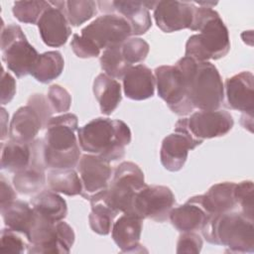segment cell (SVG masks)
Segmentation results:
<instances>
[{
  "label": "cell",
  "mask_w": 254,
  "mask_h": 254,
  "mask_svg": "<svg viewBox=\"0 0 254 254\" xmlns=\"http://www.w3.org/2000/svg\"><path fill=\"white\" fill-rule=\"evenodd\" d=\"M216 3L198 2L194 8L191 31H198L186 43L185 57L198 62H209L225 57L230 50L229 34L219 14L208 5Z\"/></svg>",
  "instance_id": "6da1fadb"
},
{
  "label": "cell",
  "mask_w": 254,
  "mask_h": 254,
  "mask_svg": "<svg viewBox=\"0 0 254 254\" xmlns=\"http://www.w3.org/2000/svg\"><path fill=\"white\" fill-rule=\"evenodd\" d=\"M181 71L188 97L193 108L217 110L224 100V85L216 66L210 62H198L190 57L175 64Z\"/></svg>",
  "instance_id": "7a4b0ae2"
},
{
  "label": "cell",
  "mask_w": 254,
  "mask_h": 254,
  "mask_svg": "<svg viewBox=\"0 0 254 254\" xmlns=\"http://www.w3.org/2000/svg\"><path fill=\"white\" fill-rule=\"evenodd\" d=\"M77 139L82 151L110 163L124 157L131 131L122 120L97 117L77 130Z\"/></svg>",
  "instance_id": "3957f363"
},
{
  "label": "cell",
  "mask_w": 254,
  "mask_h": 254,
  "mask_svg": "<svg viewBox=\"0 0 254 254\" xmlns=\"http://www.w3.org/2000/svg\"><path fill=\"white\" fill-rule=\"evenodd\" d=\"M77 127V116L73 113H64L49 120L43 139L47 169H73L76 167L81 156L75 134L78 130Z\"/></svg>",
  "instance_id": "277c9868"
},
{
  "label": "cell",
  "mask_w": 254,
  "mask_h": 254,
  "mask_svg": "<svg viewBox=\"0 0 254 254\" xmlns=\"http://www.w3.org/2000/svg\"><path fill=\"white\" fill-rule=\"evenodd\" d=\"M254 219L241 211H227L212 215L201 229L205 240L226 247V252H254Z\"/></svg>",
  "instance_id": "5b68a950"
},
{
  "label": "cell",
  "mask_w": 254,
  "mask_h": 254,
  "mask_svg": "<svg viewBox=\"0 0 254 254\" xmlns=\"http://www.w3.org/2000/svg\"><path fill=\"white\" fill-rule=\"evenodd\" d=\"M2 60L17 77L30 74L39 57L37 50L28 42L19 25L9 24L1 29Z\"/></svg>",
  "instance_id": "8992f818"
},
{
  "label": "cell",
  "mask_w": 254,
  "mask_h": 254,
  "mask_svg": "<svg viewBox=\"0 0 254 254\" xmlns=\"http://www.w3.org/2000/svg\"><path fill=\"white\" fill-rule=\"evenodd\" d=\"M145 185L140 167L133 162H122L105 190L106 200L118 213H131L133 199Z\"/></svg>",
  "instance_id": "52a82bcc"
},
{
  "label": "cell",
  "mask_w": 254,
  "mask_h": 254,
  "mask_svg": "<svg viewBox=\"0 0 254 254\" xmlns=\"http://www.w3.org/2000/svg\"><path fill=\"white\" fill-rule=\"evenodd\" d=\"M154 75L158 95L176 114L185 116L193 111L183 75L176 65H161L155 68Z\"/></svg>",
  "instance_id": "ba28073f"
},
{
  "label": "cell",
  "mask_w": 254,
  "mask_h": 254,
  "mask_svg": "<svg viewBox=\"0 0 254 254\" xmlns=\"http://www.w3.org/2000/svg\"><path fill=\"white\" fill-rule=\"evenodd\" d=\"M79 35L89 40L100 51H104L122 45L131 36V28L120 15L107 13L81 29Z\"/></svg>",
  "instance_id": "9c48e42d"
},
{
  "label": "cell",
  "mask_w": 254,
  "mask_h": 254,
  "mask_svg": "<svg viewBox=\"0 0 254 254\" xmlns=\"http://www.w3.org/2000/svg\"><path fill=\"white\" fill-rule=\"evenodd\" d=\"M176 204V198L170 188L145 185L135 195L131 213L142 219L149 218L157 222L169 219Z\"/></svg>",
  "instance_id": "30bf717a"
},
{
  "label": "cell",
  "mask_w": 254,
  "mask_h": 254,
  "mask_svg": "<svg viewBox=\"0 0 254 254\" xmlns=\"http://www.w3.org/2000/svg\"><path fill=\"white\" fill-rule=\"evenodd\" d=\"M201 143L188 130L186 118L180 119L175 125L174 132L166 136L162 142L160 160L163 167L170 172L180 171L188 159L189 151Z\"/></svg>",
  "instance_id": "8fae6325"
},
{
  "label": "cell",
  "mask_w": 254,
  "mask_h": 254,
  "mask_svg": "<svg viewBox=\"0 0 254 254\" xmlns=\"http://www.w3.org/2000/svg\"><path fill=\"white\" fill-rule=\"evenodd\" d=\"M76 172L82 185L80 195L88 200L108 188L112 176L109 162L88 153L80 156L76 165Z\"/></svg>",
  "instance_id": "7c38bea8"
},
{
  "label": "cell",
  "mask_w": 254,
  "mask_h": 254,
  "mask_svg": "<svg viewBox=\"0 0 254 254\" xmlns=\"http://www.w3.org/2000/svg\"><path fill=\"white\" fill-rule=\"evenodd\" d=\"M65 1H49L37 25L42 41L49 47L64 46L71 35V27L64 13Z\"/></svg>",
  "instance_id": "4fadbf2b"
},
{
  "label": "cell",
  "mask_w": 254,
  "mask_h": 254,
  "mask_svg": "<svg viewBox=\"0 0 254 254\" xmlns=\"http://www.w3.org/2000/svg\"><path fill=\"white\" fill-rule=\"evenodd\" d=\"M231 114L225 110H199L186 118L190 133L198 141L226 135L233 127Z\"/></svg>",
  "instance_id": "5bb4252c"
},
{
  "label": "cell",
  "mask_w": 254,
  "mask_h": 254,
  "mask_svg": "<svg viewBox=\"0 0 254 254\" xmlns=\"http://www.w3.org/2000/svg\"><path fill=\"white\" fill-rule=\"evenodd\" d=\"M194 3L182 1H157L154 8L156 25L165 33L190 29L194 15Z\"/></svg>",
  "instance_id": "9a60e30c"
},
{
  "label": "cell",
  "mask_w": 254,
  "mask_h": 254,
  "mask_svg": "<svg viewBox=\"0 0 254 254\" xmlns=\"http://www.w3.org/2000/svg\"><path fill=\"white\" fill-rule=\"evenodd\" d=\"M254 76L251 71H241L226 78L224 95L228 107L253 116L254 111Z\"/></svg>",
  "instance_id": "2e32d148"
},
{
  "label": "cell",
  "mask_w": 254,
  "mask_h": 254,
  "mask_svg": "<svg viewBox=\"0 0 254 254\" xmlns=\"http://www.w3.org/2000/svg\"><path fill=\"white\" fill-rule=\"evenodd\" d=\"M211 215L202 203L201 194L190 197L184 204L174 207L169 219L172 225L181 232L201 230Z\"/></svg>",
  "instance_id": "e0dca14e"
},
{
  "label": "cell",
  "mask_w": 254,
  "mask_h": 254,
  "mask_svg": "<svg viewBox=\"0 0 254 254\" xmlns=\"http://www.w3.org/2000/svg\"><path fill=\"white\" fill-rule=\"evenodd\" d=\"M108 12L115 11L130 25L131 36L145 34L152 26L149 10L154 9L157 1H111Z\"/></svg>",
  "instance_id": "ac0fdd59"
},
{
  "label": "cell",
  "mask_w": 254,
  "mask_h": 254,
  "mask_svg": "<svg viewBox=\"0 0 254 254\" xmlns=\"http://www.w3.org/2000/svg\"><path fill=\"white\" fill-rule=\"evenodd\" d=\"M44 127L39 112L33 106L27 104L18 108L13 114L9 126V139L21 143H31Z\"/></svg>",
  "instance_id": "d6986e66"
},
{
  "label": "cell",
  "mask_w": 254,
  "mask_h": 254,
  "mask_svg": "<svg viewBox=\"0 0 254 254\" xmlns=\"http://www.w3.org/2000/svg\"><path fill=\"white\" fill-rule=\"evenodd\" d=\"M122 79L124 94L130 99L145 100L152 97L155 93V75L144 64L132 65Z\"/></svg>",
  "instance_id": "ffe728a7"
},
{
  "label": "cell",
  "mask_w": 254,
  "mask_h": 254,
  "mask_svg": "<svg viewBox=\"0 0 254 254\" xmlns=\"http://www.w3.org/2000/svg\"><path fill=\"white\" fill-rule=\"evenodd\" d=\"M142 227L143 219L133 213H122L114 221L111 235L121 252H137L136 248L141 246Z\"/></svg>",
  "instance_id": "44dd1931"
},
{
  "label": "cell",
  "mask_w": 254,
  "mask_h": 254,
  "mask_svg": "<svg viewBox=\"0 0 254 254\" xmlns=\"http://www.w3.org/2000/svg\"><path fill=\"white\" fill-rule=\"evenodd\" d=\"M235 185L232 182L218 183L210 187L204 194H201L202 203L211 216L231 211L236 207Z\"/></svg>",
  "instance_id": "7402d4cb"
},
{
  "label": "cell",
  "mask_w": 254,
  "mask_h": 254,
  "mask_svg": "<svg viewBox=\"0 0 254 254\" xmlns=\"http://www.w3.org/2000/svg\"><path fill=\"white\" fill-rule=\"evenodd\" d=\"M92 89L102 114L110 115L121 102L120 83L106 73H99L94 78Z\"/></svg>",
  "instance_id": "603a6c76"
},
{
  "label": "cell",
  "mask_w": 254,
  "mask_h": 254,
  "mask_svg": "<svg viewBox=\"0 0 254 254\" xmlns=\"http://www.w3.org/2000/svg\"><path fill=\"white\" fill-rule=\"evenodd\" d=\"M106 190L95 194L89 200L91 205V211L88 215L89 226L93 232L99 235H107L110 233L114 219L117 214H119L107 202L105 196Z\"/></svg>",
  "instance_id": "cb8c5ba5"
},
{
  "label": "cell",
  "mask_w": 254,
  "mask_h": 254,
  "mask_svg": "<svg viewBox=\"0 0 254 254\" xmlns=\"http://www.w3.org/2000/svg\"><path fill=\"white\" fill-rule=\"evenodd\" d=\"M32 151L30 143L13 140L1 143V169L17 173L26 169L31 162Z\"/></svg>",
  "instance_id": "d4e9b609"
},
{
  "label": "cell",
  "mask_w": 254,
  "mask_h": 254,
  "mask_svg": "<svg viewBox=\"0 0 254 254\" xmlns=\"http://www.w3.org/2000/svg\"><path fill=\"white\" fill-rule=\"evenodd\" d=\"M6 227L27 235L35 216V210L27 202L15 199L5 207L0 208Z\"/></svg>",
  "instance_id": "484cf974"
},
{
  "label": "cell",
  "mask_w": 254,
  "mask_h": 254,
  "mask_svg": "<svg viewBox=\"0 0 254 254\" xmlns=\"http://www.w3.org/2000/svg\"><path fill=\"white\" fill-rule=\"evenodd\" d=\"M31 205L35 211L55 222L63 220L67 214L66 201L51 190L37 193L31 199Z\"/></svg>",
  "instance_id": "4316f807"
},
{
  "label": "cell",
  "mask_w": 254,
  "mask_h": 254,
  "mask_svg": "<svg viewBox=\"0 0 254 254\" xmlns=\"http://www.w3.org/2000/svg\"><path fill=\"white\" fill-rule=\"evenodd\" d=\"M49 190L68 196L81 194L80 178L73 169H50L47 176Z\"/></svg>",
  "instance_id": "83f0119b"
},
{
  "label": "cell",
  "mask_w": 254,
  "mask_h": 254,
  "mask_svg": "<svg viewBox=\"0 0 254 254\" xmlns=\"http://www.w3.org/2000/svg\"><path fill=\"white\" fill-rule=\"evenodd\" d=\"M64 61L60 52L50 51L39 55L30 74L39 82L48 83L56 79L64 70Z\"/></svg>",
  "instance_id": "f1b7e54d"
},
{
  "label": "cell",
  "mask_w": 254,
  "mask_h": 254,
  "mask_svg": "<svg viewBox=\"0 0 254 254\" xmlns=\"http://www.w3.org/2000/svg\"><path fill=\"white\" fill-rule=\"evenodd\" d=\"M120 46L104 50L99 60L100 66L104 73L115 79L123 78L126 71L132 66L122 56Z\"/></svg>",
  "instance_id": "f546056e"
},
{
  "label": "cell",
  "mask_w": 254,
  "mask_h": 254,
  "mask_svg": "<svg viewBox=\"0 0 254 254\" xmlns=\"http://www.w3.org/2000/svg\"><path fill=\"white\" fill-rule=\"evenodd\" d=\"M97 3L92 0L65 1L64 13L71 26L78 27L91 19L96 13Z\"/></svg>",
  "instance_id": "4dcf8cb0"
},
{
  "label": "cell",
  "mask_w": 254,
  "mask_h": 254,
  "mask_svg": "<svg viewBox=\"0 0 254 254\" xmlns=\"http://www.w3.org/2000/svg\"><path fill=\"white\" fill-rule=\"evenodd\" d=\"M49 6V1H16L12 11L16 19L26 24H37L41 15Z\"/></svg>",
  "instance_id": "1f68e13d"
},
{
  "label": "cell",
  "mask_w": 254,
  "mask_h": 254,
  "mask_svg": "<svg viewBox=\"0 0 254 254\" xmlns=\"http://www.w3.org/2000/svg\"><path fill=\"white\" fill-rule=\"evenodd\" d=\"M120 49L122 56L130 65L143 62L150 51L149 44L145 40L136 37L127 39L120 46Z\"/></svg>",
  "instance_id": "d6a6232c"
},
{
  "label": "cell",
  "mask_w": 254,
  "mask_h": 254,
  "mask_svg": "<svg viewBox=\"0 0 254 254\" xmlns=\"http://www.w3.org/2000/svg\"><path fill=\"white\" fill-rule=\"evenodd\" d=\"M29 241L22 233L10 228H3L0 236V251L2 253H24L28 251Z\"/></svg>",
  "instance_id": "836d02e7"
},
{
  "label": "cell",
  "mask_w": 254,
  "mask_h": 254,
  "mask_svg": "<svg viewBox=\"0 0 254 254\" xmlns=\"http://www.w3.org/2000/svg\"><path fill=\"white\" fill-rule=\"evenodd\" d=\"M253 191L254 186L252 181H243L235 185L234 197L236 204L240 206L241 212L247 217H254V204H253Z\"/></svg>",
  "instance_id": "e575fe53"
},
{
  "label": "cell",
  "mask_w": 254,
  "mask_h": 254,
  "mask_svg": "<svg viewBox=\"0 0 254 254\" xmlns=\"http://www.w3.org/2000/svg\"><path fill=\"white\" fill-rule=\"evenodd\" d=\"M47 99L53 112L62 113L69 110L71 96L68 91L60 84H53L48 90Z\"/></svg>",
  "instance_id": "d590c367"
},
{
  "label": "cell",
  "mask_w": 254,
  "mask_h": 254,
  "mask_svg": "<svg viewBox=\"0 0 254 254\" xmlns=\"http://www.w3.org/2000/svg\"><path fill=\"white\" fill-rule=\"evenodd\" d=\"M70 47L74 55L80 59L96 58L100 55V50L96 48L89 40L80 36L79 34L72 35Z\"/></svg>",
  "instance_id": "8d00e7d4"
},
{
  "label": "cell",
  "mask_w": 254,
  "mask_h": 254,
  "mask_svg": "<svg viewBox=\"0 0 254 254\" xmlns=\"http://www.w3.org/2000/svg\"><path fill=\"white\" fill-rule=\"evenodd\" d=\"M202 248V239L195 231L183 232L177 243V253H199Z\"/></svg>",
  "instance_id": "74e56055"
},
{
  "label": "cell",
  "mask_w": 254,
  "mask_h": 254,
  "mask_svg": "<svg viewBox=\"0 0 254 254\" xmlns=\"http://www.w3.org/2000/svg\"><path fill=\"white\" fill-rule=\"evenodd\" d=\"M27 104L33 106L39 112L46 128V125L49 122V120L52 118V114H53V110L49 104L47 97H45L43 94L35 93L29 97Z\"/></svg>",
  "instance_id": "f35d334b"
},
{
  "label": "cell",
  "mask_w": 254,
  "mask_h": 254,
  "mask_svg": "<svg viewBox=\"0 0 254 254\" xmlns=\"http://www.w3.org/2000/svg\"><path fill=\"white\" fill-rule=\"evenodd\" d=\"M16 93V81L15 78L2 68L1 76V104L5 105L9 103Z\"/></svg>",
  "instance_id": "ab89813d"
},
{
  "label": "cell",
  "mask_w": 254,
  "mask_h": 254,
  "mask_svg": "<svg viewBox=\"0 0 254 254\" xmlns=\"http://www.w3.org/2000/svg\"><path fill=\"white\" fill-rule=\"evenodd\" d=\"M17 195L14 189L8 184L3 176L0 178V208L5 207L16 199Z\"/></svg>",
  "instance_id": "60d3db41"
},
{
  "label": "cell",
  "mask_w": 254,
  "mask_h": 254,
  "mask_svg": "<svg viewBox=\"0 0 254 254\" xmlns=\"http://www.w3.org/2000/svg\"><path fill=\"white\" fill-rule=\"evenodd\" d=\"M1 118H2V123H1V125H2L1 140L3 141L7 137V135L9 134V132H8V125H6V122H8V114H7L6 110L3 107H1Z\"/></svg>",
  "instance_id": "b9f144b4"
},
{
  "label": "cell",
  "mask_w": 254,
  "mask_h": 254,
  "mask_svg": "<svg viewBox=\"0 0 254 254\" xmlns=\"http://www.w3.org/2000/svg\"><path fill=\"white\" fill-rule=\"evenodd\" d=\"M241 124L242 126L246 129H248L250 132H252V127H253V116L251 115H245L242 114L241 116Z\"/></svg>",
  "instance_id": "7bdbcfd3"
}]
</instances>
